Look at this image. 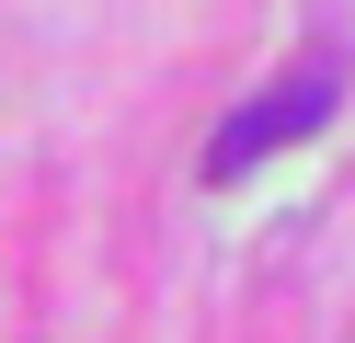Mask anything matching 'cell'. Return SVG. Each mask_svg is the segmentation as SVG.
<instances>
[{"instance_id":"cell-1","label":"cell","mask_w":355,"mask_h":343,"mask_svg":"<svg viewBox=\"0 0 355 343\" xmlns=\"http://www.w3.org/2000/svg\"><path fill=\"white\" fill-rule=\"evenodd\" d=\"M309 126H332V69H286L275 91H252V103L230 114V126L207 137V183H241L252 160H275V149H298Z\"/></svg>"}]
</instances>
